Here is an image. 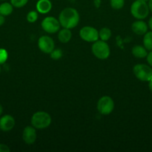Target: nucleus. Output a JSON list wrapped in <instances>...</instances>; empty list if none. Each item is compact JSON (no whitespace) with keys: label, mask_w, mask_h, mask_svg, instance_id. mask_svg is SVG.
<instances>
[{"label":"nucleus","mask_w":152,"mask_h":152,"mask_svg":"<svg viewBox=\"0 0 152 152\" xmlns=\"http://www.w3.org/2000/svg\"><path fill=\"white\" fill-rule=\"evenodd\" d=\"M148 25V28H150V29L152 31V16L150 18V19H149Z\"/></svg>","instance_id":"obj_27"},{"label":"nucleus","mask_w":152,"mask_h":152,"mask_svg":"<svg viewBox=\"0 0 152 152\" xmlns=\"http://www.w3.org/2000/svg\"><path fill=\"white\" fill-rule=\"evenodd\" d=\"M13 10V6L11 3L4 2L0 4V14L4 16H9L12 13Z\"/></svg>","instance_id":"obj_16"},{"label":"nucleus","mask_w":152,"mask_h":152,"mask_svg":"<svg viewBox=\"0 0 152 152\" xmlns=\"http://www.w3.org/2000/svg\"><path fill=\"white\" fill-rule=\"evenodd\" d=\"M131 29L134 34L137 35H144L145 34L148 32V25L146 24L145 22L142 19H138L137 21L134 22L131 25Z\"/></svg>","instance_id":"obj_12"},{"label":"nucleus","mask_w":152,"mask_h":152,"mask_svg":"<svg viewBox=\"0 0 152 152\" xmlns=\"http://www.w3.org/2000/svg\"><path fill=\"white\" fill-rule=\"evenodd\" d=\"M31 123L36 129H45L52 123V117L46 111H37L31 117Z\"/></svg>","instance_id":"obj_2"},{"label":"nucleus","mask_w":152,"mask_h":152,"mask_svg":"<svg viewBox=\"0 0 152 152\" xmlns=\"http://www.w3.org/2000/svg\"><path fill=\"white\" fill-rule=\"evenodd\" d=\"M133 71L135 77L142 82H148L152 79V68L145 64H137L134 65Z\"/></svg>","instance_id":"obj_5"},{"label":"nucleus","mask_w":152,"mask_h":152,"mask_svg":"<svg viewBox=\"0 0 152 152\" xmlns=\"http://www.w3.org/2000/svg\"><path fill=\"white\" fill-rule=\"evenodd\" d=\"M148 4L149 10H150V11L152 12V0H149V1H148Z\"/></svg>","instance_id":"obj_28"},{"label":"nucleus","mask_w":152,"mask_h":152,"mask_svg":"<svg viewBox=\"0 0 152 152\" xmlns=\"http://www.w3.org/2000/svg\"><path fill=\"white\" fill-rule=\"evenodd\" d=\"M132 54L136 58H139V59H143L145 58L148 55V50L144 47V46L139 45H137L133 47L132 50Z\"/></svg>","instance_id":"obj_14"},{"label":"nucleus","mask_w":152,"mask_h":152,"mask_svg":"<svg viewBox=\"0 0 152 152\" xmlns=\"http://www.w3.org/2000/svg\"><path fill=\"white\" fill-rule=\"evenodd\" d=\"M41 27L44 31L48 34H55L61 28V24L58 19L53 16H47L44 18L41 22Z\"/></svg>","instance_id":"obj_7"},{"label":"nucleus","mask_w":152,"mask_h":152,"mask_svg":"<svg viewBox=\"0 0 152 152\" xmlns=\"http://www.w3.org/2000/svg\"><path fill=\"white\" fill-rule=\"evenodd\" d=\"M37 45L43 53L50 54L51 52L55 49V42L52 37L49 36H42L39 38Z\"/></svg>","instance_id":"obj_9"},{"label":"nucleus","mask_w":152,"mask_h":152,"mask_svg":"<svg viewBox=\"0 0 152 152\" xmlns=\"http://www.w3.org/2000/svg\"><path fill=\"white\" fill-rule=\"evenodd\" d=\"M5 22V19H4V16H2L1 14H0V26L2 25Z\"/></svg>","instance_id":"obj_26"},{"label":"nucleus","mask_w":152,"mask_h":152,"mask_svg":"<svg viewBox=\"0 0 152 152\" xmlns=\"http://www.w3.org/2000/svg\"><path fill=\"white\" fill-rule=\"evenodd\" d=\"M1 1H6V0H1Z\"/></svg>","instance_id":"obj_33"},{"label":"nucleus","mask_w":152,"mask_h":152,"mask_svg":"<svg viewBox=\"0 0 152 152\" xmlns=\"http://www.w3.org/2000/svg\"><path fill=\"white\" fill-rule=\"evenodd\" d=\"M1 66H0V73H1Z\"/></svg>","instance_id":"obj_32"},{"label":"nucleus","mask_w":152,"mask_h":152,"mask_svg":"<svg viewBox=\"0 0 152 152\" xmlns=\"http://www.w3.org/2000/svg\"><path fill=\"white\" fill-rule=\"evenodd\" d=\"M37 139V132L34 126H26L22 132V140L28 145L34 143Z\"/></svg>","instance_id":"obj_10"},{"label":"nucleus","mask_w":152,"mask_h":152,"mask_svg":"<svg viewBox=\"0 0 152 152\" xmlns=\"http://www.w3.org/2000/svg\"><path fill=\"white\" fill-rule=\"evenodd\" d=\"M149 10L148 2L144 0H135L131 6V13L137 19H144L148 16Z\"/></svg>","instance_id":"obj_3"},{"label":"nucleus","mask_w":152,"mask_h":152,"mask_svg":"<svg viewBox=\"0 0 152 152\" xmlns=\"http://www.w3.org/2000/svg\"><path fill=\"white\" fill-rule=\"evenodd\" d=\"M8 57L7 51L4 48H0V65L4 63Z\"/></svg>","instance_id":"obj_23"},{"label":"nucleus","mask_w":152,"mask_h":152,"mask_svg":"<svg viewBox=\"0 0 152 152\" xmlns=\"http://www.w3.org/2000/svg\"><path fill=\"white\" fill-rule=\"evenodd\" d=\"M110 4L114 10H120L125 5V0H110Z\"/></svg>","instance_id":"obj_19"},{"label":"nucleus","mask_w":152,"mask_h":152,"mask_svg":"<svg viewBox=\"0 0 152 152\" xmlns=\"http://www.w3.org/2000/svg\"><path fill=\"white\" fill-rule=\"evenodd\" d=\"M10 151V148L7 145L0 143V152H9Z\"/></svg>","instance_id":"obj_24"},{"label":"nucleus","mask_w":152,"mask_h":152,"mask_svg":"<svg viewBox=\"0 0 152 152\" xmlns=\"http://www.w3.org/2000/svg\"><path fill=\"white\" fill-rule=\"evenodd\" d=\"M15 126V120L11 115L6 114L0 118V129L2 132H10Z\"/></svg>","instance_id":"obj_11"},{"label":"nucleus","mask_w":152,"mask_h":152,"mask_svg":"<svg viewBox=\"0 0 152 152\" xmlns=\"http://www.w3.org/2000/svg\"><path fill=\"white\" fill-rule=\"evenodd\" d=\"M98 35H99L100 39L107 42L112 37V31L109 28L104 27L98 31Z\"/></svg>","instance_id":"obj_17"},{"label":"nucleus","mask_w":152,"mask_h":152,"mask_svg":"<svg viewBox=\"0 0 152 152\" xmlns=\"http://www.w3.org/2000/svg\"><path fill=\"white\" fill-rule=\"evenodd\" d=\"M3 113V107L0 105V116L1 115V114Z\"/></svg>","instance_id":"obj_30"},{"label":"nucleus","mask_w":152,"mask_h":152,"mask_svg":"<svg viewBox=\"0 0 152 152\" xmlns=\"http://www.w3.org/2000/svg\"><path fill=\"white\" fill-rule=\"evenodd\" d=\"M58 20L63 28L72 29L78 25L80 15L76 9L70 7H66L60 13Z\"/></svg>","instance_id":"obj_1"},{"label":"nucleus","mask_w":152,"mask_h":152,"mask_svg":"<svg viewBox=\"0 0 152 152\" xmlns=\"http://www.w3.org/2000/svg\"><path fill=\"white\" fill-rule=\"evenodd\" d=\"M38 19V13L35 10H31V11L28 12L27 14L26 19L28 22L30 23H34Z\"/></svg>","instance_id":"obj_20"},{"label":"nucleus","mask_w":152,"mask_h":152,"mask_svg":"<svg viewBox=\"0 0 152 152\" xmlns=\"http://www.w3.org/2000/svg\"><path fill=\"white\" fill-rule=\"evenodd\" d=\"M79 35L83 41L87 42H95L99 39L98 31L91 26L83 27L79 31Z\"/></svg>","instance_id":"obj_8"},{"label":"nucleus","mask_w":152,"mask_h":152,"mask_svg":"<svg viewBox=\"0 0 152 152\" xmlns=\"http://www.w3.org/2000/svg\"><path fill=\"white\" fill-rule=\"evenodd\" d=\"M114 101L110 96H104L98 99L97 102V109L102 115H108L114 109Z\"/></svg>","instance_id":"obj_6"},{"label":"nucleus","mask_w":152,"mask_h":152,"mask_svg":"<svg viewBox=\"0 0 152 152\" xmlns=\"http://www.w3.org/2000/svg\"><path fill=\"white\" fill-rule=\"evenodd\" d=\"M144 1H146V2H148V1L149 0H144Z\"/></svg>","instance_id":"obj_31"},{"label":"nucleus","mask_w":152,"mask_h":152,"mask_svg":"<svg viewBox=\"0 0 152 152\" xmlns=\"http://www.w3.org/2000/svg\"><path fill=\"white\" fill-rule=\"evenodd\" d=\"M148 88L149 89H150V91H152V79L148 81Z\"/></svg>","instance_id":"obj_29"},{"label":"nucleus","mask_w":152,"mask_h":152,"mask_svg":"<svg viewBox=\"0 0 152 152\" xmlns=\"http://www.w3.org/2000/svg\"><path fill=\"white\" fill-rule=\"evenodd\" d=\"M92 53L94 56L99 59H106L110 56V49L107 42L103 40H97L92 44Z\"/></svg>","instance_id":"obj_4"},{"label":"nucleus","mask_w":152,"mask_h":152,"mask_svg":"<svg viewBox=\"0 0 152 152\" xmlns=\"http://www.w3.org/2000/svg\"><path fill=\"white\" fill-rule=\"evenodd\" d=\"M58 38L59 41L62 43H67L72 39L71 29L63 28L62 30H60L58 34Z\"/></svg>","instance_id":"obj_15"},{"label":"nucleus","mask_w":152,"mask_h":152,"mask_svg":"<svg viewBox=\"0 0 152 152\" xmlns=\"http://www.w3.org/2000/svg\"><path fill=\"white\" fill-rule=\"evenodd\" d=\"M146 59H147L148 63L149 65L152 68V50H151L149 53H148L147 56H146Z\"/></svg>","instance_id":"obj_25"},{"label":"nucleus","mask_w":152,"mask_h":152,"mask_svg":"<svg viewBox=\"0 0 152 152\" xmlns=\"http://www.w3.org/2000/svg\"><path fill=\"white\" fill-rule=\"evenodd\" d=\"M37 12L46 14L49 13L52 8V3L50 0H38L36 4Z\"/></svg>","instance_id":"obj_13"},{"label":"nucleus","mask_w":152,"mask_h":152,"mask_svg":"<svg viewBox=\"0 0 152 152\" xmlns=\"http://www.w3.org/2000/svg\"><path fill=\"white\" fill-rule=\"evenodd\" d=\"M143 45L149 51L152 50V31L144 34Z\"/></svg>","instance_id":"obj_18"},{"label":"nucleus","mask_w":152,"mask_h":152,"mask_svg":"<svg viewBox=\"0 0 152 152\" xmlns=\"http://www.w3.org/2000/svg\"><path fill=\"white\" fill-rule=\"evenodd\" d=\"M28 0H10V3L12 5L16 8H20L27 4Z\"/></svg>","instance_id":"obj_22"},{"label":"nucleus","mask_w":152,"mask_h":152,"mask_svg":"<svg viewBox=\"0 0 152 152\" xmlns=\"http://www.w3.org/2000/svg\"><path fill=\"white\" fill-rule=\"evenodd\" d=\"M51 58L53 59H55V60H58V59H60L63 56V51L61 49L57 48L54 49L52 52L50 53Z\"/></svg>","instance_id":"obj_21"}]
</instances>
